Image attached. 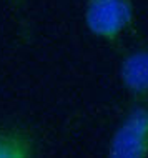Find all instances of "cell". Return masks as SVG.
<instances>
[{
	"label": "cell",
	"mask_w": 148,
	"mask_h": 158,
	"mask_svg": "<svg viewBox=\"0 0 148 158\" xmlns=\"http://www.w3.org/2000/svg\"><path fill=\"white\" fill-rule=\"evenodd\" d=\"M113 158L148 156V106L137 105L120 123L108 145Z\"/></svg>",
	"instance_id": "obj_2"
},
{
	"label": "cell",
	"mask_w": 148,
	"mask_h": 158,
	"mask_svg": "<svg viewBox=\"0 0 148 158\" xmlns=\"http://www.w3.org/2000/svg\"><path fill=\"white\" fill-rule=\"evenodd\" d=\"M120 78L137 105L148 103V48H137L123 58Z\"/></svg>",
	"instance_id": "obj_3"
},
{
	"label": "cell",
	"mask_w": 148,
	"mask_h": 158,
	"mask_svg": "<svg viewBox=\"0 0 148 158\" xmlns=\"http://www.w3.org/2000/svg\"><path fill=\"white\" fill-rule=\"evenodd\" d=\"M85 23L95 37L117 44L135 25L132 0H88Z\"/></svg>",
	"instance_id": "obj_1"
}]
</instances>
